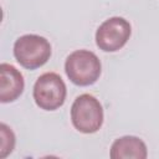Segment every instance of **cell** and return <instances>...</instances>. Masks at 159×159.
<instances>
[{"mask_svg": "<svg viewBox=\"0 0 159 159\" xmlns=\"http://www.w3.org/2000/svg\"><path fill=\"white\" fill-rule=\"evenodd\" d=\"M65 72L72 83L86 87L98 81L102 65L94 52L89 50H76L67 56Z\"/></svg>", "mask_w": 159, "mask_h": 159, "instance_id": "cell-1", "label": "cell"}, {"mask_svg": "<svg viewBox=\"0 0 159 159\" xmlns=\"http://www.w3.org/2000/svg\"><path fill=\"white\" fill-rule=\"evenodd\" d=\"M14 56L24 68L36 70L50 60L51 43L40 35H22L14 43Z\"/></svg>", "mask_w": 159, "mask_h": 159, "instance_id": "cell-2", "label": "cell"}, {"mask_svg": "<svg viewBox=\"0 0 159 159\" xmlns=\"http://www.w3.org/2000/svg\"><path fill=\"white\" fill-rule=\"evenodd\" d=\"M71 120L73 127L84 134H92L103 124V108L101 102L89 93L80 94L71 107Z\"/></svg>", "mask_w": 159, "mask_h": 159, "instance_id": "cell-3", "label": "cell"}, {"mask_svg": "<svg viewBox=\"0 0 159 159\" xmlns=\"http://www.w3.org/2000/svg\"><path fill=\"white\" fill-rule=\"evenodd\" d=\"M32 94L37 107L43 111H56L63 106L67 88L60 75L46 72L36 80Z\"/></svg>", "mask_w": 159, "mask_h": 159, "instance_id": "cell-4", "label": "cell"}, {"mask_svg": "<svg viewBox=\"0 0 159 159\" xmlns=\"http://www.w3.org/2000/svg\"><path fill=\"white\" fill-rule=\"evenodd\" d=\"M132 35V26L128 20L120 16H113L104 20L96 31V45L104 52H116L120 50Z\"/></svg>", "mask_w": 159, "mask_h": 159, "instance_id": "cell-5", "label": "cell"}, {"mask_svg": "<svg viewBox=\"0 0 159 159\" xmlns=\"http://www.w3.org/2000/svg\"><path fill=\"white\" fill-rule=\"evenodd\" d=\"M25 82L21 72L9 63L0 65V101L10 103L16 101L24 92Z\"/></svg>", "mask_w": 159, "mask_h": 159, "instance_id": "cell-6", "label": "cell"}, {"mask_svg": "<svg viewBox=\"0 0 159 159\" xmlns=\"http://www.w3.org/2000/svg\"><path fill=\"white\" fill-rule=\"evenodd\" d=\"M109 155L112 159H145L148 157V149L140 138L134 135H124L113 142Z\"/></svg>", "mask_w": 159, "mask_h": 159, "instance_id": "cell-7", "label": "cell"}, {"mask_svg": "<svg viewBox=\"0 0 159 159\" xmlns=\"http://www.w3.org/2000/svg\"><path fill=\"white\" fill-rule=\"evenodd\" d=\"M0 158H6L15 147V134L5 123L0 124Z\"/></svg>", "mask_w": 159, "mask_h": 159, "instance_id": "cell-8", "label": "cell"}]
</instances>
